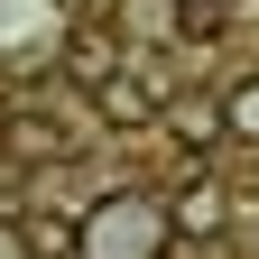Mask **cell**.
Masks as SVG:
<instances>
[{
  "mask_svg": "<svg viewBox=\"0 0 259 259\" xmlns=\"http://www.w3.org/2000/svg\"><path fill=\"white\" fill-rule=\"evenodd\" d=\"M10 232H19V259H74V222H65V213H37V204H28Z\"/></svg>",
  "mask_w": 259,
  "mask_h": 259,
  "instance_id": "obj_8",
  "label": "cell"
},
{
  "mask_svg": "<svg viewBox=\"0 0 259 259\" xmlns=\"http://www.w3.org/2000/svg\"><path fill=\"white\" fill-rule=\"evenodd\" d=\"M0 259H19V232H10V222H0Z\"/></svg>",
  "mask_w": 259,
  "mask_h": 259,
  "instance_id": "obj_11",
  "label": "cell"
},
{
  "mask_svg": "<svg viewBox=\"0 0 259 259\" xmlns=\"http://www.w3.org/2000/svg\"><path fill=\"white\" fill-rule=\"evenodd\" d=\"M56 65H65V74H83V93H93L102 74H120V65H130V47H120L111 19H74V28H65V47H56Z\"/></svg>",
  "mask_w": 259,
  "mask_h": 259,
  "instance_id": "obj_6",
  "label": "cell"
},
{
  "mask_svg": "<svg viewBox=\"0 0 259 259\" xmlns=\"http://www.w3.org/2000/svg\"><path fill=\"white\" fill-rule=\"evenodd\" d=\"M56 10H74V19H83V10H102V0H56Z\"/></svg>",
  "mask_w": 259,
  "mask_h": 259,
  "instance_id": "obj_12",
  "label": "cell"
},
{
  "mask_svg": "<svg viewBox=\"0 0 259 259\" xmlns=\"http://www.w3.org/2000/svg\"><path fill=\"white\" fill-rule=\"evenodd\" d=\"M157 130L176 139V157H185V167H213V157L232 148V111H222V93H167Z\"/></svg>",
  "mask_w": 259,
  "mask_h": 259,
  "instance_id": "obj_2",
  "label": "cell"
},
{
  "mask_svg": "<svg viewBox=\"0 0 259 259\" xmlns=\"http://www.w3.org/2000/svg\"><path fill=\"white\" fill-rule=\"evenodd\" d=\"M167 37H185V47L232 37V0H167Z\"/></svg>",
  "mask_w": 259,
  "mask_h": 259,
  "instance_id": "obj_7",
  "label": "cell"
},
{
  "mask_svg": "<svg viewBox=\"0 0 259 259\" xmlns=\"http://www.w3.org/2000/svg\"><path fill=\"white\" fill-rule=\"evenodd\" d=\"M167 222H176V241L232 232V176H222V167H194L185 185H167Z\"/></svg>",
  "mask_w": 259,
  "mask_h": 259,
  "instance_id": "obj_4",
  "label": "cell"
},
{
  "mask_svg": "<svg viewBox=\"0 0 259 259\" xmlns=\"http://www.w3.org/2000/svg\"><path fill=\"white\" fill-rule=\"evenodd\" d=\"M111 28H120V37H148V28L167 37V0H120V10H111Z\"/></svg>",
  "mask_w": 259,
  "mask_h": 259,
  "instance_id": "obj_10",
  "label": "cell"
},
{
  "mask_svg": "<svg viewBox=\"0 0 259 259\" xmlns=\"http://www.w3.org/2000/svg\"><path fill=\"white\" fill-rule=\"evenodd\" d=\"M157 111H167V83H148L139 65H120V74L93 83V120L120 130V139H130V130H157Z\"/></svg>",
  "mask_w": 259,
  "mask_h": 259,
  "instance_id": "obj_5",
  "label": "cell"
},
{
  "mask_svg": "<svg viewBox=\"0 0 259 259\" xmlns=\"http://www.w3.org/2000/svg\"><path fill=\"white\" fill-rule=\"evenodd\" d=\"M222 111H232V139L259 148V74H232V83H222Z\"/></svg>",
  "mask_w": 259,
  "mask_h": 259,
  "instance_id": "obj_9",
  "label": "cell"
},
{
  "mask_svg": "<svg viewBox=\"0 0 259 259\" xmlns=\"http://www.w3.org/2000/svg\"><path fill=\"white\" fill-rule=\"evenodd\" d=\"M0 157L10 167H56V157H74V130L47 102H0Z\"/></svg>",
  "mask_w": 259,
  "mask_h": 259,
  "instance_id": "obj_3",
  "label": "cell"
},
{
  "mask_svg": "<svg viewBox=\"0 0 259 259\" xmlns=\"http://www.w3.org/2000/svg\"><path fill=\"white\" fill-rule=\"evenodd\" d=\"M167 241H176L167 194H148V185H111L74 222V259H167Z\"/></svg>",
  "mask_w": 259,
  "mask_h": 259,
  "instance_id": "obj_1",
  "label": "cell"
}]
</instances>
